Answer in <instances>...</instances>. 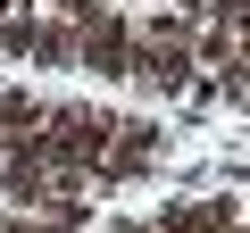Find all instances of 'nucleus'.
<instances>
[{
	"instance_id": "1",
	"label": "nucleus",
	"mask_w": 250,
	"mask_h": 233,
	"mask_svg": "<svg viewBox=\"0 0 250 233\" xmlns=\"http://www.w3.org/2000/svg\"><path fill=\"white\" fill-rule=\"evenodd\" d=\"M134 83L159 92V100L200 92V25L175 17V9H150V17L134 25Z\"/></svg>"
},
{
	"instance_id": "2",
	"label": "nucleus",
	"mask_w": 250,
	"mask_h": 233,
	"mask_svg": "<svg viewBox=\"0 0 250 233\" xmlns=\"http://www.w3.org/2000/svg\"><path fill=\"white\" fill-rule=\"evenodd\" d=\"M75 67L100 75V83H134V17L125 9H100L75 25Z\"/></svg>"
},
{
	"instance_id": "3",
	"label": "nucleus",
	"mask_w": 250,
	"mask_h": 233,
	"mask_svg": "<svg viewBox=\"0 0 250 233\" xmlns=\"http://www.w3.org/2000/svg\"><path fill=\"white\" fill-rule=\"evenodd\" d=\"M159 150H167L159 116H117V142H108V158H100V192H117V183L150 175V158H159Z\"/></svg>"
},
{
	"instance_id": "4",
	"label": "nucleus",
	"mask_w": 250,
	"mask_h": 233,
	"mask_svg": "<svg viewBox=\"0 0 250 233\" xmlns=\"http://www.w3.org/2000/svg\"><path fill=\"white\" fill-rule=\"evenodd\" d=\"M17 58H34V67H75V25L25 17V50H17Z\"/></svg>"
},
{
	"instance_id": "5",
	"label": "nucleus",
	"mask_w": 250,
	"mask_h": 233,
	"mask_svg": "<svg viewBox=\"0 0 250 233\" xmlns=\"http://www.w3.org/2000/svg\"><path fill=\"white\" fill-rule=\"evenodd\" d=\"M50 125V100H34V92H17V83H0V142H34Z\"/></svg>"
},
{
	"instance_id": "6",
	"label": "nucleus",
	"mask_w": 250,
	"mask_h": 233,
	"mask_svg": "<svg viewBox=\"0 0 250 233\" xmlns=\"http://www.w3.org/2000/svg\"><path fill=\"white\" fill-rule=\"evenodd\" d=\"M175 17H192V25H217V34H233V25L250 17V0H175Z\"/></svg>"
},
{
	"instance_id": "7",
	"label": "nucleus",
	"mask_w": 250,
	"mask_h": 233,
	"mask_svg": "<svg viewBox=\"0 0 250 233\" xmlns=\"http://www.w3.org/2000/svg\"><path fill=\"white\" fill-rule=\"evenodd\" d=\"M42 17H59V25H83V17H100V0H42Z\"/></svg>"
},
{
	"instance_id": "8",
	"label": "nucleus",
	"mask_w": 250,
	"mask_h": 233,
	"mask_svg": "<svg viewBox=\"0 0 250 233\" xmlns=\"http://www.w3.org/2000/svg\"><path fill=\"white\" fill-rule=\"evenodd\" d=\"M100 233H159L150 216H117V225H100Z\"/></svg>"
},
{
	"instance_id": "9",
	"label": "nucleus",
	"mask_w": 250,
	"mask_h": 233,
	"mask_svg": "<svg viewBox=\"0 0 250 233\" xmlns=\"http://www.w3.org/2000/svg\"><path fill=\"white\" fill-rule=\"evenodd\" d=\"M0 17H42V0H0Z\"/></svg>"
},
{
	"instance_id": "10",
	"label": "nucleus",
	"mask_w": 250,
	"mask_h": 233,
	"mask_svg": "<svg viewBox=\"0 0 250 233\" xmlns=\"http://www.w3.org/2000/svg\"><path fill=\"white\" fill-rule=\"evenodd\" d=\"M242 216H250V200H242Z\"/></svg>"
}]
</instances>
